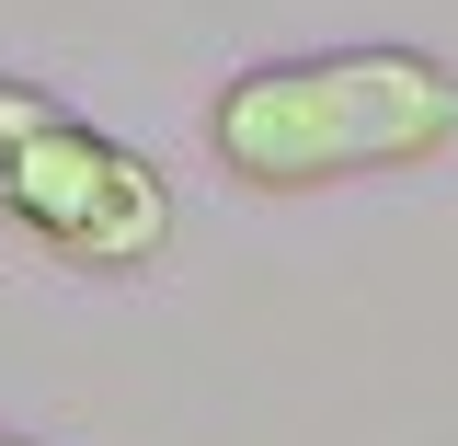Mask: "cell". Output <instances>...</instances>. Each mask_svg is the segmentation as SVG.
I'll return each mask as SVG.
<instances>
[{
	"label": "cell",
	"mask_w": 458,
	"mask_h": 446,
	"mask_svg": "<svg viewBox=\"0 0 458 446\" xmlns=\"http://www.w3.org/2000/svg\"><path fill=\"white\" fill-rule=\"evenodd\" d=\"M458 138V69L424 46H321L218 80L207 149L252 195H321L367 172H412Z\"/></svg>",
	"instance_id": "cell-1"
},
{
	"label": "cell",
	"mask_w": 458,
	"mask_h": 446,
	"mask_svg": "<svg viewBox=\"0 0 458 446\" xmlns=\"http://www.w3.org/2000/svg\"><path fill=\"white\" fill-rule=\"evenodd\" d=\"M0 218L69 275H149L183 229V195L149 149L104 138L92 114L0 69Z\"/></svg>",
	"instance_id": "cell-2"
},
{
	"label": "cell",
	"mask_w": 458,
	"mask_h": 446,
	"mask_svg": "<svg viewBox=\"0 0 458 446\" xmlns=\"http://www.w3.org/2000/svg\"><path fill=\"white\" fill-rule=\"evenodd\" d=\"M0 446H35V435H0Z\"/></svg>",
	"instance_id": "cell-3"
}]
</instances>
